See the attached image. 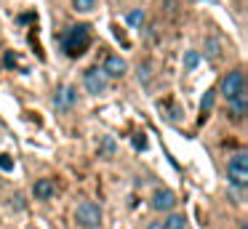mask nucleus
<instances>
[{
  "instance_id": "3",
  "label": "nucleus",
  "mask_w": 248,
  "mask_h": 229,
  "mask_svg": "<svg viewBox=\"0 0 248 229\" xmlns=\"http://www.w3.org/2000/svg\"><path fill=\"white\" fill-rule=\"evenodd\" d=\"M227 109H230V117L235 122L243 120V117H246V112H248V91L240 88L235 96H230V99H227Z\"/></svg>"
},
{
  "instance_id": "13",
  "label": "nucleus",
  "mask_w": 248,
  "mask_h": 229,
  "mask_svg": "<svg viewBox=\"0 0 248 229\" xmlns=\"http://www.w3.org/2000/svg\"><path fill=\"white\" fill-rule=\"evenodd\" d=\"M198 64H200V53L198 51H187V53H184V69H187V72H192Z\"/></svg>"
},
{
  "instance_id": "11",
  "label": "nucleus",
  "mask_w": 248,
  "mask_h": 229,
  "mask_svg": "<svg viewBox=\"0 0 248 229\" xmlns=\"http://www.w3.org/2000/svg\"><path fill=\"white\" fill-rule=\"evenodd\" d=\"M221 53V43L216 40V37H208V40H205V56L208 59H216Z\"/></svg>"
},
{
  "instance_id": "2",
  "label": "nucleus",
  "mask_w": 248,
  "mask_h": 229,
  "mask_svg": "<svg viewBox=\"0 0 248 229\" xmlns=\"http://www.w3.org/2000/svg\"><path fill=\"white\" fill-rule=\"evenodd\" d=\"M75 221L80 224L83 229H96L102 224V208L96 202H80L75 211Z\"/></svg>"
},
{
  "instance_id": "5",
  "label": "nucleus",
  "mask_w": 248,
  "mask_h": 229,
  "mask_svg": "<svg viewBox=\"0 0 248 229\" xmlns=\"http://www.w3.org/2000/svg\"><path fill=\"white\" fill-rule=\"evenodd\" d=\"M240 88H246V80H243V72H240V69H232V72H227V77L221 80V93H224V99L235 96Z\"/></svg>"
},
{
  "instance_id": "19",
  "label": "nucleus",
  "mask_w": 248,
  "mask_h": 229,
  "mask_svg": "<svg viewBox=\"0 0 248 229\" xmlns=\"http://www.w3.org/2000/svg\"><path fill=\"white\" fill-rule=\"evenodd\" d=\"M0 170H14V160L8 154H0Z\"/></svg>"
},
{
  "instance_id": "17",
  "label": "nucleus",
  "mask_w": 248,
  "mask_h": 229,
  "mask_svg": "<svg viewBox=\"0 0 248 229\" xmlns=\"http://www.w3.org/2000/svg\"><path fill=\"white\" fill-rule=\"evenodd\" d=\"M128 24L131 27H141V24H144V11H131V14H128Z\"/></svg>"
},
{
  "instance_id": "22",
  "label": "nucleus",
  "mask_w": 248,
  "mask_h": 229,
  "mask_svg": "<svg viewBox=\"0 0 248 229\" xmlns=\"http://www.w3.org/2000/svg\"><path fill=\"white\" fill-rule=\"evenodd\" d=\"M6 67H16V56H14L11 51L6 53Z\"/></svg>"
},
{
  "instance_id": "10",
  "label": "nucleus",
  "mask_w": 248,
  "mask_h": 229,
  "mask_svg": "<svg viewBox=\"0 0 248 229\" xmlns=\"http://www.w3.org/2000/svg\"><path fill=\"white\" fill-rule=\"evenodd\" d=\"M227 181L237 189L248 186V168H235V165H227Z\"/></svg>"
},
{
  "instance_id": "1",
  "label": "nucleus",
  "mask_w": 248,
  "mask_h": 229,
  "mask_svg": "<svg viewBox=\"0 0 248 229\" xmlns=\"http://www.w3.org/2000/svg\"><path fill=\"white\" fill-rule=\"evenodd\" d=\"M62 46H64L67 56L78 59L86 53V48L91 46V27L88 24H78V27H70L67 35L62 37Z\"/></svg>"
},
{
  "instance_id": "14",
  "label": "nucleus",
  "mask_w": 248,
  "mask_h": 229,
  "mask_svg": "<svg viewBox=\"0 0 248 229\" xmlns=\"http://www.w3.org/2000/svg\"><path fill=\"white\" fill-rule=\"evenodd\" d=\"M115 138L112 136H104L102 138V147H99V154H115Z\"/></svg>"
},
{
  "instance_id": "18",
  "label": "nucleus",
  "mask_w": 248,
  "mask_h": 229,
  "mask_svg": "<svg viewBox=\"0 0 248 229\" xmlns=\"http://www.w3.org/2000/svg\"><path fill=\"white\" fill-rule=\"evenodd\" d=\"M152 80V72H150V64H139V83H150Z\"/></svg>"
},
{
  "instance_id": "12",
  "label": "nucleus",
  "mask_w": 248,
  "mask_h": 229,
  "mask_svg": "<svg viewBox=\"0 0 248 229\" xmlns=\"http://www.w3.org/2000/svg\"><path fill=\"white\" fill-rule=\"evenodd\" d=\"M214 99H216V91H205L203 101H200V115H203V117L211 112V107H214Z\"/></svg>"
},
{
  "instance_id": "8",
  "label": "nucleus",
  "mask_w": 248,
  "mask_h": 229,
  "mask_svg": "<svg viewBox=\"0 0 248 229\" xmlns=\"http://www.w3.org/2000/svg\"><path fill=\"white\" fill-rule=\"evenodd\" d=\"M102 69H104L107 77H123L125 69H128V64H125V59H120V56H107V61H104Z\"/></svg>"
},
{
  "instance_id": "7",
  "label": "nucleus",
  "mask_w": 248,
  "mask_h": 229,
  "mask_svg": "<svg viewBox=\"0 0 248 229\" xmlns=\"http://www.w3.org/2000/svg\"><path fill=\"white\" fill-rule=\"evenodd\" d=\"M150 205L155 208V211H171V208L176 205V197H173V192H168V189H157L155 195H152Z\"/></svg>"
},
{
  "instance_id": "21",
  "label": "nucleus",
  "mask_w": 248,
  "mask_h": 229,
  "mask_svg": "<svg viewBox=\"0 0 248 229\" xmlns=\"http://www.w3.org/2000/svg\"><path fill=\"white\" fill-rule=\"evenodd\" d=\"M134 147L136 149H147V138L141 136V133H136V136H134Z\"/></svg>"
},
{
  "instance_id": "9",
  "label": "nucleus",
  "mask_w": 248,
  "mask_h": 229,
  "mask_svg": "<svg viewBox=\"0 0 248 229\" xmlns=\"http://www.w3.org/2000/svg\"><path fill=\"white\" fill-rule=\"evenodd\" d=\"M54 192H56V186H54V181H51V179H38V181H35V186H32L35 200H51Z\"/></svg>"
},
{
  "instance_id": "15",
  "label": "nucleus",
  "mask_w": 248,
  "mask_h": 229,
  "mask_svg": "<svg viewBox=\"0 0 248 229\" xmlns=\"http://www.w3.org/2000/svg\"><path fill=\"white\" fill-rule=\"evenodd\" d=\"M163 227L166 229H184V218L182 216H168L166 221H163Z\"/></svg>"
},
{
  "instance_id": "6",
  "label": "nucleus",
  "mask_w": 248,
  "mask_h": 229,
  "mask_svg": "<svg viewBox=\"0 0 248 229\" xmlns=\"http://www.w3.org/2000/svg\"><path fill=\"white\" fill-rule=\"evenodd\" d=\"M75 101H78V88H75V85H64V88H59V91H56V96H54V107H56V109H70Z\"/></svg>"
},
{
  "instance_id": "23",
  "label": "nucleus",
  "mask_w": 248,
  "mask_h": 229,
  "mask_svg": "<svg viewBox=\"0 0 248 229\" xmlns=\"http://www.w3.org/2000/svg\"><path fill=\"white\" fill-rule=\"evenodd\" d=\"M147 229H166V227H163V221H150V224H147Z\"/></svg>"
},
{
  "instance_id": "16",
  "label": "nucleus",
  "mask_w": 248,
  "mask_h": 229,
  "mask_svg": "<svg viewBox=\"0 0 248 229\" xmlns=\"http://www.w3.org/2000/svg\"><path fill=\"white\" fill-rule=\"evenodd\" d=\"M230 165H235V168H248V152H237L235 157L230 160Z\"/></svg>"
},
{
  "instance_id": "4",
  "label": "nucleus",
  "mask_w": 248,
  "mask_h": 229,
  "mask_svg": "<svg viewBox=\"0 0 248 229\" xmlns=\"http://www.w3.org/2000/svg\"><path fill=\"white\" fill-rule=\"evenodd\" d=\"M86 91L88 93H104V91H107V75H104V69H99V67H91L86 72Z\"/></svg>"
},
{
  "instance_id": "20",
  "label": "nucleus",
  "mask_w": 248,
  "mask_h": 229,
  "mask_svg": "<svg viewBox=\"0 0 248 229\" xmlns=\"http://www.w3.org/2000/svg\"><path fill=\"white\" fill-rule=\"evenodd\" d=\"M78 11H93V0H75Z\"/></svg>"
}]
</instances>
